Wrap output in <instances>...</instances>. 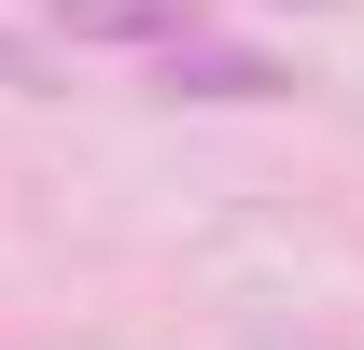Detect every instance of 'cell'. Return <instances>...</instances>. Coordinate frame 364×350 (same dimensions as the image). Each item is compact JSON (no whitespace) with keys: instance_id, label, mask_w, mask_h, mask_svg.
Instances as JSON below:
<instances>
[{"instance_id":"obj_2","label":"cell","mask_w":364,"mask_h":350,"mask_svg":"<svg viewBox=\"0 0 364 350\" xmlns=\"http://www.w3.org/2000/svg\"><path fill=\"white\" fill-rule=\"evenodd\" d=\"M168 98H280V70L238 43H168Z\"/></svg>"},{"instance_id":"obj_1","label":"cell","mask_w":364,"mask_h":350,"mask_svg":"<svg viewBox=\"0 0 364 350\" xmlns=\"http://www.w3.org/2000/svg\"><path fill=\"white\" fill-rule=\"evenodd\" d=\"M56 28L70 43H196L182 0H56Z\"/></svg>"}]
</instances>
